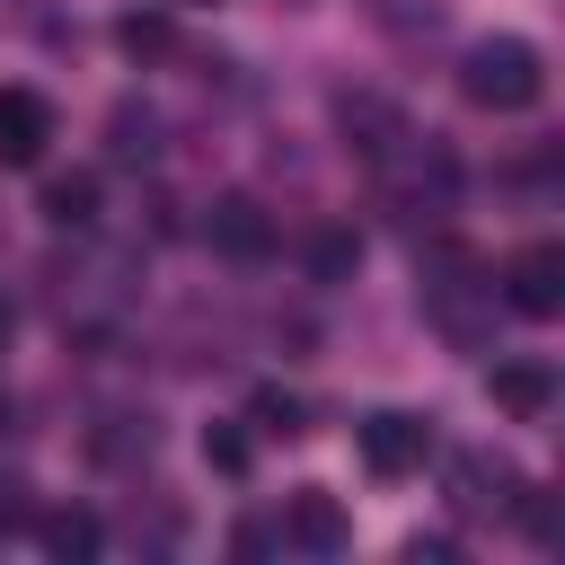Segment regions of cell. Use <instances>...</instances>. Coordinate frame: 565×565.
<instances>
[{"mask_svg": "<svg viewBox=\"0 0 565 565\" xmlns=\"http://www.w3.org/2000/svg\"><path fill=\"white\" fill-rule=\"evenodd\" d=\"M150 150H159V124L124 106V115H115V159H150Z\"/></svg>", "mask_w": 565, "mask_h": 565, "instance_id": "cell-15", "label": "cell"}, {"mask_svg": "<svg viewBox=\"0 0 565 565\" xmlns=\"http://www.w3.org/2000/svg\"><path fill=\"white\" fill-rule=\"evenodd\" d=\"M353 265H362V238H353V230H318V238H309V274H318V282H344Z\"/></svg>", "mask_w": 565, "mask_h": 565, "instance_id": "cell-13", "label": "cell"}, {"mask_svg": "<svg viewBox=\"0 0 565 565\" xmlns=\"http://www.w3.org/2000/svg\"><path fill=\"white\" fill-rule=\"evenodd\" d=\"M459 97L486 106V115H521V106H539V97H547V62H539V44H530V35H486V44H468V62H459Z\"/></svg>", "mask_w": 565, "mask_h": 565, "instance_id": "cell-1", "label": "cell"}, {"mask_svg": "<svg viewBox=\"0 0 565 565\" xmlns=\"http://www.w3.org/2000/svg\"><path fill=\"white\" fill-rule=\"evenodd\" d=\"M247 424H256V433H274V441H300V433H309V406H300L291 388H274V380H265V388L247 397Z\"/></svg>", "mask_w": 565, "mask_h": 565, "instance_id": "cell-11", "label": "cell"}, {"mask_svg": "<svg viewBox=\"0 0 565 565\" xmlns=\"http://www.w3.org/2000/svg\"><path fill=\"white\" fill-rule=\"evenodd\" d=\"M353 450H362L371 477H415V468L433 459V424L406 415V406H371V415L353 424Z\"/></svg>", "mask_w": 565, "mask_h": 565, "instance_id": "cell-2", "label": "cell"}, {"mask_svg": "<svg viewBox=\"0 0 565 565\" xmlns=\"http://www.w3.org/2000/svg\"><path fill=\"white\" fill-rule=\"evenodd\" d=\"M203 238H212L221 256H238V265L274 256V221H265V203H256V194H221V203L203 212Z\"/></svg>", "mask_w": 565, "mask_h": 565, "instance_id": "cell-4", "label": "cell"}, {"mask_svg": "<svg viewBox=\"0 0 565 565\" xmlns=\"http://www.w3.org/2000/svg\"><path fill=\"white\" fill-rule=\"evenodd\" d=\"M486 397H494V415L539 424V415L556 406V371H547V362H530V353H521V362H494V371H486Z\"/></svg>", "mask_w": 565, "mask_h": 565, "instance_id": "cell-6", "label": "cell"}, {"mask_svg": "<svg viewBox=\"0 0 565 565\" xmlns=\"http://www.w3.org/2000/svg\"><path fill=\"white\" fill-rule=\"evenodd\" d=\"M53 141V106L35 88H0V168H35Z\"/></svg>", "mask_w": 565, "mask_h": 565, "instance_id": "cell-7", "label": "cell"}, {"mask_svg": "<svg viewBox=\"0 0 565 565\" xmlns=\"http://www.w3.org/2000/svg\"><path fill=\"white\" fill-rule=\"evenodd\" d=\"M247 459H256V441H247L238 424H203V468H221V477H247Z\"/></svg>", "mask_w": 565, "mask_h": 565, "instance_id": "cell-14", "label": "cell"}, {"mask_svg": "<svg viewBox=\"0 0 565 565\" xmlns=\"http://www.w3.org/2000/svg\"><path fill=\"white\" fill-rule=\"evenodd\" d=\"M503 300H512L521 318H556V309H565V247H556V238L521 247V256L503 265Z\"/></svg>", "mask_w": 565, "mask_h": 565, "instance_id": "cell-3", "label": "cell"}, {"mask_svg": "<svg viewBox=\"0 0 565 565\" xmlns=\"http://www.w3.org/2000/svg\"><path fill=\"white\" fill-rule=\"evenodd\" d=\"M450 486H459V494H450L459 512H512V503H521L512 459H486V450H459V459H450Z\"/></svg>", "mask_w": 565, "mask_h": 565, "instance_id": "cell-8", "label": "cell"}, {"mask_svg": "<svg viewBox=\"0 0 565 565\" xmlns=\"http://www.w3.org/2000/svg\"><path fill=\"white\" fill-rule=\"evenodd\" d=\"M35 539H44V556H62V565H71V556H97V539H106V530H97L88 512H44V521H35Z\"/></svg>", "mask_w": 565, "mask_h": 565, "instance_id": "cell-12", "label": "cell"}, {"mask_svg": "<svg viewBox=\"0 0 565 565\" xmlns=\"http://www.w3.org/2000/svg\"><path fill=\"white\" fill-rule=\"evenodd\" d=\"M9 327H18V309H9V300H0V344H9Z\"/></svg>", "mask_w": 565, "mask_h": 565, "instance_id": "cell-16", "label": "cell"}, {"mask_svg": "<svg viewBox=\"0 0 565 565\" xmlns=\"http://www.w3.org/2000/svg\"><path fill=\"white\" fill-rule=\"evenodd\" d=\"M44 221H53V230H88V221H97V177H88V168L53 177V185H44Z\"/></svg>", "mask_w": 565, "mask_h": 565, "instance_id": "cell-10", "label": "cell"}, {"mask_svg": "<svg viewBox=\"0 0 565 565\" xmlns=\"http://www.w3.org/2000/svg\"><path fill=\"white\" fill-rule=\"evenodd\" d=\"M115 44H124L132 62H168V53H177V18H168V9H132V18H115Z\"/></svg>", "mask_w": 565, "mask_h": 565, "instance_id": "cell-9", "label": "cell"}, {"mask_svg": "<svg viewBox=\"0 0 565 565\" xmlns=\"http://www.w3.org/2000/svg\"><path fill=\"white\" fill-rule=\"evenodd\" d=\"M353 539V521H344V503L327 494V486H300L291 503H282V547H309V556H335Z\"/></svg>", "mask_w": 565, "mask_h": 565, "instance_id": "cell-5", "label": "cell"}]
</instances>
